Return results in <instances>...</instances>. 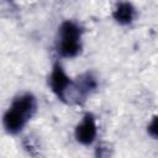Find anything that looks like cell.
<instances>
[{"instance_id":"cell-1","label":"cell","mask_w":158,"mask_h":158,"mask_svg":"<svg viewBox=\"0 0 158 158\" xmlns=\"http://www.w3.org/2000/svg\"><path fill=\"white\" fill-rule=\"evenodd\" d=\"M36 99L32 94H22L12 101L4 115V127L9 133L20 132L36 112Z\"/></svg>"},{"instance_id":"cell-2","label":"cell","mask_w":158,"mask_h":158,"mask_svg":"<svg viewBox=\"0 0 158 158\" xmlns=\"http://www.w3.org/2000/svg\"><path fill=\"white\" fill-rule=\"evenodd\" d=\"M80 37H81V30L77 23L72 21L63 22L59 27V42H58L59 54L67 58L75 57L81 48Z\"/></svg>"},{"instance_id":"cell-3","label":"cell","mask_w":158,"mask_h":158,"mask_svg":"<svg viewBox=\"0 0 158 158\" xmlns=\"http://www.w3.org/2000/svg\"><path fill=\"white\" fill-rule=\"evenodd\" d=\"M96 137V123L91 114H86L75 128V138L81 144H90Z\"/></svg>"},{"instance_id":"cell-4","label":"cell","mask_w":158,"mask_h":158,"mask_svg":"<svg viewBox=\"0 0 158 158\" xmlns=\"http://www.w3.org/2000/svg\"><path fill=\"white\" fill-rule=\"evenodd\" d=\"M49 84H51V88H52L53 93L60 100H63L64 94L68 90L72 81L67 77V74L64 73L63 68L59 64H54V67L52 69V73H51V77H49Z\"/></svg>"},{"instance_id":"cell-5","label":"cell","mask_w":158,"mask_h":158,"mask_svg":"<svg viewBox=\"0 0 158 158\" xmlns=\"http://www.w3.org/2000/svg\"><path fill=\"white\" fill-rule=\"evenodd\" d=\"M133 15H135V9L130 2H120L112 12L114 19L121 25L131 23L133 20Z\"/></svg>"},{"instance_id":"cell-6","label":"cell","mask_w":158,"mask_h":158,"mask_svg":"<svg viewBox=\"0 0 158 158\" xmlns=\"http://www.w3.org/2000/svg\"><path fill=\"white\" fill-rule=\"evenodd\" d=\"M148 133L152 137H154V138L158 139V116H154L152 118L151 123L148 125Z\"/></svg>"}]
</instances>
